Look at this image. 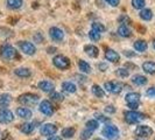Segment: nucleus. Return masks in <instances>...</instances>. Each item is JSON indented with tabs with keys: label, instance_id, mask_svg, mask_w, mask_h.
I'll return each instance as SVG.
<instances>
[{
	"label": "nucleus",
	"instance_id": "f257e3e1",
	"mask_svg": "<svg viewBox=\"0 0 155 140\" xmlns=\"http://www.w3.org/2000/svg\"><path fill=\"white\" fill-rule=\"evenodd\" d=\"M125 120L128 123V124H137L142 122L147 116H145L143 113L141 112H137V111H126L124 113Z\"/></svg>",
	"mask_w": 155,
	"mask_h": 140
},
{
	"label": "nucleus",
	"instance_id": "f03ea898",
	"mask_svg": "<svg viewBox=\"0 0 155 140\" xmlns=\"http://www.w3.org/2000/svg\"><path fill=\"white\" fill-rule=\"evenodd\" d=\"M0 55L6 58V60H16L19 58V54L15 50V48H13L9 45H4L0 48Z\"/></svg>",
	"mask_w": 155,
	"mask_h": 140
},
{
	"label": "nucleus",
	"instance_id": "7ed1b4c3",
	"mask_svg": "<svg viewBox=\"0 0 155 140\" xmlns=\"http://www.w3.org/2000/svg\"><path fill=\"white\" fill-rule=\"evenodd\" d=\"M18 101L20 102L23 105H28V106H31V105H35L38 102H39V96L38 95H34V93H23L19 97Z\"/></svg>",
	"mask_w": 155,
	"mask_h": 140
},
{
	"label": "nucleus",
	"instance_id": "20e7f679",
	"mask_svg": "<svg viewBox=\"0 0 155 140\" xmlns=\"http://www.w3.org/2000/svg\"><path fill=\"white\" fill-rule=\"evenodd\" d=\"M125 101L127 103V105L132 110H137L140 105V95L137 92H130L126 95Z\"/></svg>",
	"mask_w": 155,
	"mask_h": 140
},
{
	"label": "nucleus",
	"instance_id": "39448f33",
	"mask_svg": "<svg viewBox=\"0 0 155 140\" xmlns=\"http://www.w3.org/2000/svg\"><path fill=\"white\" fill-rule=\"evenodd\" d=\"M53 63H54V65L56 68H58V69H61V70L68 69L70 67L69 58L65 57V56H63V55H57V56H55L54 58H53Z\"/></svg>",
	"mask_w": 155,
	"mask_h": 140
},
{
	"label": "nucleus",
	"instance_id": "423d86ee",
	"mask_svg": "<svg viewBox=\"0 0 155 140\" xmlns=\"http://www.w3.org/2000/svg\"><path fill=\"white\" fill-rule=\"evenodd\" d=\"M103 135L109 140H116L119 135V130L114 125H107L103 130Z\"/></svg>",
	"mask_w": 155,
	"mask_h": 140
},
{
	"label": "nucleus",
	"instance_id": "0eeeda50",
	"mask_svg": "<svg viewBox=\"0 0 155 140\" xmlns=\"http://www.w3.org/2000/svg\"><path fill=\"white\" fill-rule=\"evenodd\" d=\"M18 46L21 49V52H23L26 55H34L36 52L35 46L31 42H28V41H19Z\"/></svg>",
	"mask_w": 155,
	"mask_h": 140
},
{
	"label": "nucleus",
	"instance_id": "6e6552de",
	"mask_svg": "<svg viewBox=\"0 0 155 140\" xmlns=\"http://www.w3.org/2000/svg\"><path fill=\"white\" fill-rule=\"evenodd\" d=\"M104 86H105L106 91L113 93V95L120 93L123 91V88H124V85H123L120 82H106Z\"/></svg>",
	"mask_w": 155,
	"mask_h": 140
},
{
	"label": "nucleus",
	"instance_id": "1a4fd4ad",
	"mask_svg": "<svg viewBox=\"0 0 155 140\" xmlns=\"http://www.w3.org/2000/svg\"><path fill=\"white\" fill-rule=\"evenodd\" d=\"M152 134H153V130L147 125H140L135 128V135L139 138H148Z\"/></svg>",
	"mask_w": 155,
	"mask_h": 140
},
{
	"label": "nucleus",
	"instance_id": "9d476101",
	"mask_svg": "<svg viewBox=\"0 0 155 140\" xmlns=\"http://www.w3.org/2000/svg\"><path fill=\"white\" fill-rule=\"evenodd\" d=\"M14 120V115L7 109L0 110V124H9Z\"/></svg>",
	"mask_w": 155,
	"mask_h": 140
},
{
	"label": "nucleus",
	"instance_id": "9b49d317",
	"mask_svg": "<svg viewBox=\"0 0 155 140\" xmlns=\"http://www.w3.org/2000/svg\"><path fill=\"white\" fill-rule=\"evenodd\" d=\"M40 111L46 115V116H53V113L55 112V109L53 106V104L49 101H43L40 103Z\"/></svg>",
	"mask_w": 155,
	"mask_h": 140
},
{
	"label": "nucleus",
	"instance_id": "f8f14e48",
	"mask_svg": "<svg viewBox=\"0 0 155 140\" xmlns=\"http://www.w3.org/2000/svg\"><path fill=\"white\" fill-rule=\"evenodd\" d=\"M40 132L42 135H53L55 133L57 132V126L55 124H50V123H48V124H45L42 125V127H41V130H40Z\"/></svg>",
	"mask_w": 155,
	"mask_h": 140
},
{
	"label": "nucleus",
	"instance_id": "ddd939ff",
	"mask_svg": "<svg viewBox=\"0 0 155 140\" xmlns=\"http://www.w3.org/2000/svg\"><path fill=\"white\" fill-rule=\"evenodd\" d=\"M49 35H50V38L54 40V41H57V42L62 41L63 38H64L63 31H61V29L57 28V27H51V28L49 29Z\"/></svg>",
	"mask_w": 155,
	"mask_h": 140
},
{
	"label": "nucleus",
	"instance_id": "4468645a",
	"mask_svg": "<svg viewBox=\"0 0 155 140\" xmlns=\"http://www.w3.org/2000/svg\"><path fill=\"white\" fill-rule=\"evenodd\" d=\"M40 90H42L43 92H50V91H54L55 89V85L53 82H50V81H41L39 82V84H38Z\"/></svg>",
	"mask_w": 155,
	"mask_h": 140
},
{
	"label": "nucleus",
	"instance_id": "2eb2a0df",
	"mask_svg": "<svg viewBox=\"0 0 155 140\" xmlns=\"http://www.w3.org/2000/svg\"><path fill=\"white\" fill-rule=\"evenodd\" d=\"M105 57H106V60H109L110 62H113V63L118 62V61H119V58H120L119 54L117 53L116 50H113V49H106Z\"/></svg>",
	"mask_w": 155,
	"mask_h": 140
},
{
	"label": "nucleus",
	"instance_id": "dca6fc26",
	"mask_svg": "<svg viewBox=\"0 0 155 140\" xmlns=\"http://www.w3.org/2000/svg\"><path fill=\"white\" fill-rule=\"evenodd\" d=\"M84 52H85L90 57H97L98 54H99V49L96 46H93V45H86V46L84 47Z\"/></svg>",
	"mask_w": 155,
	"mask_h": 140
},
{
	"label": "nucleus",
	"instance_id": "f3484780",
	"mask_svg": "<svg viewBox=\"0 0 155 140\" xmlns=\"http://www.w3.org/2000/svg\"><path fill=\"white\" fill-rule=\"evenodd\" d=\"M16 115L20 118H23V119H29L33 116L31 111L29 109H27V108H18L16 109Z\"/></svg>",
	"mask_w": 155,
	"mask_h": 140
},
{
	"label": "nucleus",
	"instance_id": "a211bd4d",
	"mask_svg": "<svg viewBox=\"0 0 155 140\" xmlns=\"http://www.w3.org/2000/svg\"><path fill=\"white\" fill-rule=\"evenodd\" d=\"M11 101H12L11 95H8V93L0 95V109L2 110L4 108H7L8 105H9V103H11Z\"/></svg>",
	"mask_w": 155,
	"mask_h": 140
},
{
	"label": "nucleus",
	"instance_id": "6ab92c4d",
	"mask_svg": "<svg viewBox=\"0 0 155 140\" xmlns=\"http://www.w3.org/2000/svg\"><path fill=\"white\" fill-rule=\"evenodd\" d=\"M14 74H15L18 77H21V78H27L31 76V70L28 69V68H18V69L14 70Z\"/></svg>",
	"mask_w": 155,
	"mask_h": 140
},
{
	"label": "nucleus",
	"instance_id": "aec40b11",
	"mask_svg": "<svg viewBox=\"0 0 155 140\" xmlns=\"http://www.w3.org/2000/svg\"><path fill=\"white\" fill-rule=\"evenodd\" d=\"M118 34L123 38H131L132 36V31L126 26V25H121L118 28Z\"/></svg>",
	"mask_w": 155,
	"mask_h": 140
},
{
	"label": "nucleus",
	"instance_id": "412c9836",
	"mask_svg": "<svg viewBox=\"0 0 155 140\" xmlns=\"http://www.w3.org/2000/svg\"><path fill=\"white\" fill-rule=\"evenodd\" d=\"M62 89H63V91L67 93H75L76 90H77L76 85H75L74 83H71V82H63Z\"/></svg>",
	"mask_w": 155,
	"mask_h": 140
},
{
	"label": "nucleus",
	"instance_id": "4be33fe9",
	"mask_svg": "<svg viewBox=\"0 0 155 140\" xmlns=\"http://www.w3.org/2000/svg\"><path fill=\"white\" fill-rule=\"evenodd\" d=\"M142 69L146 74H149V75H154L155 74V62H145L142 64Z\"/></svg>",
	"mask_w": 155,
	"mask_h": 140
},
{
	"label": "nucleus",
	"instance_id": "5701e85b",
	"mask_svg": "<svg viewBox=\"0 0 155 140\" xmlns=\"http://www.w3.org/2000/svg\"><path fill=\"white\" fill-rule=\"evenodd\" d=\"M20 130L25 134H31L35 130V124L34 123H25L23 125L20 126Z\"/></svg>",
	"mask_w": 155,
	"mask_h": 140
},
{
	"label": "nucleus",
	"instance_id": "b1692460",
	"mask_svg": "<svg viewBox=\"0 0 155 140\" xmlns=\"http://www.w3.org/2000/svg\"><path fill=\"white\" fill-rule=\"evenodd\" d=\"M132 82H133V84H135V85H138V86H141V85L147 84L148 81L145 76H142V75H137V76H133Z\"/></svg>",
	"mask_w": 155,
	"mask_h": 140
},
{
	"label": "nucleus",
	"instance_id": "393cba45",
	"mask_svg": "<svg viewBox=\"0 0 155 140\" xmlns=\"http://www.w3.org/2000/svg\"><path fill=\"white\" fill-rule=\"evenodd\" d=\"M147 42L143 41V40H138V41L134 42V48H135L137 52H145L147 49Z\"/></svg>",
	"mask_w": 155,
	"mask_h": 140
},
{
	"label": "nucleus",
	"instance_id": "a878e982",
	"mask_svg": "<svg viewBox=\"0 0 155 140\" xmlns=\"http://www.w3.org/2000/svg\"><path fill=\"white\" fill-rule=\"evenodd\" d=\"M78 67H79V70L82 71V72H85V74H89V72H91V67H90V64L84 61V60H79L78 61Z\"/></svg>",
	"mask_w": 155,
	"mask_h": 140
},
{
	"label": "nucleus",
	"instance_id": "bb28decb",
	"mask_svg": "<svg viewBox=\"0 0 155 140\" xmlns=\"http://www.w3.org/2000/svg\"><path fill=\"white\" fill-rule=\"evenodd\" d=\"M23 5L22 0H7V6L11 9H19Z\"/></svg>",
	"mask_w": 155,
	"mask_h": 140
},
{
	"label": "nucleus",
	"instance_id": "cd10ccee",
	"mask_svg": "<svg viewBox=\"0 0 155 140\" xmlns=\"http://www.w3.org/2000/svg\"><path fill=\"white\" fill-rule=\"evenodd\" d=\"M140 18H141L142 20H145V21H149V20H152V18H153V13H152L150 9L145 8V9H142V11L140 12Z\"/></svg>",
	"mask_w": 155,
	"mask_h": 140
},
{
	"label": "nucleus",
	"instance_id": "c85d7f7f",
	"mask_svg": "<svg viewBox=\"0 0 155 140\" xmlns=\"http://www.w3.org/2000/svg\"><path fill=\"white\" fill-rule=\"evenodd\" d=\"M92 92L96 97H99V98H103L105 96V92H104V89H101L98 84H93L92 85Z\"/></svg>",
	"mask_w": 155,
	"mask_h": 140
},
{
	"label": "nucleus",
	"instance_id": "c756f323",
	"mask_svg": "<svg viewBox=\"0 0 155 140\" xmlns=\"http://www.w3.org/2000/svg\"><path fill=\"white\" fill-rule=\"evenodd\" d=\"M76 132V130L74 127H67V128H63L62 131V137L64 138H72L74 134Z\"/></svg>",
	"mask_w": 155,
	"mask_h": 140
},
{
	"label": "nucleus",
	"instance_id": "7c9ffc66",
	"mask_svg": "<svg viewBox=\"0 0 155 140\" xmlns=\"http://www.w3.org/2000/svg\"><path fill=\"white\" fill-rule=\"evenodd\" d=\"M98 120H94V119H91V120H89L87 123H86V128L87 130H90V131H94V130H97L98 128Z\"/></svg>",
	"mask_w": 155,
	"mask_h": 140
},
{
	"label": "nucleus",
	"instance_id": "2f4dec72",
	"mask_svg": "<svg viewBox=\"0 0 155 140\" xmlns=\"http://www.w3.org/2000/svg\"><path fill=\"white\" fill-rule=\"evenodd\" d=\"M116 75L121 78H125L130 75V72H128V70L125 69V68H119V69L116 70Z\"/></svg>",
	"mask_w": 155,
	"mask_h": 140
},
{
	"label": "nucleus",
	"instance_id": "473e14b6",
	"mask_svg": "<svg viewBox=\"0 0 155 140\" xmlns=\"http://www.w3.org/2000/svg\"><path fill=\"white\" fill-rule=\"evenodd\" d=\"M145 0H132V6L135 9H141L145 6Z\"/></svg>",
	"mask_w": 155,
	"mask_h": 140
},
{
	"label": "nucleus",
	"instance_id": "72a5a7b5",
	"mask_svg": "<svg viewBox=\"0 0 155 140\" xmlns=\"http://www.w3.org/2000/svg\"><path fill=\"white\" fill-rule=\"evenodd\" d=\"M92 29L93 31L99 32V33H103V32L105 31V26L101 22H93L92 23Z\"/></svg>",
	"mask_w": 155,
	"mask_h": 140
},
{
	"label": "nucleus",
	"instance_id": "f704fd0d",
	"mask_svg": "<svg viewBox=\"0 0 155 140\" xmlns=\"http://www.w3.org/2000/svg\"><path fill=\"white\" fill-rule=\"evenodd\" d=\"M89 36H90V39L92 40V41H98V40L101 39V33L97 31H93L91 29L90 33H89Z\"/></svg>",
	"mask_w": 155,
	"mask_h": 140
},
{
	"label": "nucleus",
	"instance_id": "c9c22d12",
	"mask_svg": "<svg viewBox=\"0 0 155 140\" xmlns=\"http://www.w3.org/2000/svg\"><path fill=\"white\" fill-rule=\"evenodd\" d=\"M118 21L121 23V25H126V26L132 23V20H131V19H130L127 15H121L119 19H118Z\"/></svg>",
	"mask_w": 155,
	"mask_h": 140
},
{
	"label": "nucleus",
	"instance_id": "e433bc0d",
	"mask_svg": "<svg viewBox=\"0 0 155 140\" xmlns=\"http://www.w3.org/2000/svg\"><path fill=\"white\" fill-rule=\"evenodd\" d=\"M50 98H51L53 101H56V102H62L63 99H64L63 95L60 92H53L51 93V96H50Z\"/></svg>",
	"mask_w": 155,
	"mask_h": 140
},
{
	"label": "nucleus",
	"instance_id": "4c0bfd02",
	"mask_svg": "<svg viewBox=\"0 0 155 140\" xmlns=\"http://www.w3.org/2000/svg\"><path fill=\"white\" fill-rule=\"evenodd\" d=\"M91 135H92V131H90V130H87V128H86L85 131H83L82 134H81V139L87 140V139H90V137H91Z\"/></svg>",
	"mask_w": 155,
	"mask_h": 140
},
{
	"label": "nucleus",
	"instance_id": "58836bf2",
	"mask_svg": "<svg viewBox=\"0 0 155 140\" xmlns=\"http://www.w3.org/2000/svg\"><path fill=\"white\" fill-rule=\"evenodd\" d=\"M94 117H96V120H99V122H101V123H107V122H110L109 117H105L104 115L96 113V115H94Z\"/></svg>",
	"mask_w": 155,
	"mask_h": 140
},
{
	"label": "nucleus",
	"instance_id": "ea45409f",
	"mask_svg": "<svg viewBox=\"0 0 155 140\" xmlns=\"http://www.w3.org/2000/svg\"><path fill=\"white\" fill-rule=\"evenodd\" d=\"M34 41L36 42V43H42L43 41H45V38H43V35L41 34V33H36V34H34Z\"/></svg>",
	"mask_w": 155,
	"mask_h": 140
},
{
	"label": "nucleus",
	"instance_id": "a19ab883",
	"mask_svg": "<svg viewBox=\"0 0 155 140\" xmlns=\"http://www.w3.org/2000/svg\"><path fill=\"white\" fill-rule=\"evenodd\" d=\"M105 112L109 113V115H113V113L116 112V108H114L113 105H107V106L105 108Z\"/></svg>",
	"mask_w": 155,
	"mask_h": 140
},
{
	"label": "nucleus",
	"instance_id": "79ce46f5",
	"mask_svg": "<svg viewBox=\"0 0 155 140\" xmlns=\"http://www.w3.org/2000/svg\"><path fill=\"white\" fill-rule=\"evenodd\" d=\"M146 95H147L148 97H150V98H155V88H149L147 91H146Z\"/></svg>",
	"mask_w": 155,
	"mask_h": 140
},
{
	"label": "nucleus",
	"instance_id": "37998d69",
	"mask_svg": "<svg viewBox=\"0 0 155 140\" xmlns=\"http://www.w3.org/2000/svg\"><path fill=\"white\" fill-rule=\"evenodd\" d=\"M105 2H107L109 5H111V6H113V7H116V6H118L119 5V2H120V0H104Z\"/></svg>",
	"mask_w": 155,
	"mask_h": 140
},
{
	"label": "nucleus",
	"instance_id": "c03bdc74",
	"mask_svg": "<svg viewBox=\"0 0 155 140\" xmlns=\"http://www.w3.org/2000/svg\"><path fill=\"white\" fill-rule=\"evenodd\" d=\"M135 27H137L138 32H139V33H141V34H145V33H146V28H145V27H142L141 25H137Z\"/></svg>",
	"mask_w": 155,
	"mask_h": 140
},
{
	"label": "nucleus",
	"instance_id": "a18cd8bd",
	"mask_svg": "<svg viewBox=\"0 0 155 140\" xmlns=\"http://www.w3.org/2000/svg\"><path fill=\"white\" fill-rule=\"evenodd\" d=\"M98 68H99L101 71H105V70L107 69V64L106 63H99L98 64Z\"/></svg>",
	"mask_w": 155,
	"mask_h": 140
},
{
	"label": "nucleus",
	"instance_id": "49530a36",
	"mask_svg": "<svg viewBox=\"0 0 155 140\" xmlns=\"http://www.w3.org/2000/svg\"><path fill=\"white\" fill-rule=\"evenodd\" d=\"M124 55L127 57H133V56H135V53L132 50H126V52H124Z\"/></svg>",
	"mask_w": 155,
	"mask_h": 140
},
{
	"label": "nucleus",
	"instance_id": "de8ad7c7",
	"mask_svg": "<svg viewBox=\"0 0 155 140\" xmlns=\"http://www.w3.org/2000/svg\"><path fill=\"white\" fill-rule=\"evenodd\" d=\"M18 20H19V18H9V19H8V23L15 25V23L18 22Z\"/></svg>",
	"mask_w": 155,
	"mask_h": 140
},
{
	"label": "nucleus",
	"instance_id": "09e8293b",
	"mask_svg": "<svg viewBox=\"0 0 155 140\" xmlns=\"http://www.w3.org/2000/svg\"><path fill=\"white\" fill-rule=\"evenodd\" d=\"M47 50H48V53H49V54H53V53L56 52V48H55V47H49Z\"/></svg>",
	"mask_w": 155,
	"mask_h": 140
},
{
	"label": "nucleus",
	"instance_id": "8fccbe9b",
	"mask_svg": "<svg viewBox=\"0 0 155 140\" xmlns=\"http://www.w3.org/2000/svg\"><path fill=\"white\" fill-rule=\"evenodd\" d=\"M48 140H62V138H61V137H58V135H51Z\"/></svg>",
	"mask_w": 155,
	"mask_h": 140
},
{
	"label": "nucleus",
	"instance_id": "3c124183",
	"mask_svg": "<svg viewBox=\"0 0 155 140\" xmlns=\"http://www.w3.org/2000/svg\"><path fill=\"white\" fill-rule=\"evenodd\" d=\"M125 65H126V68H127V70H128V68H135V65H134V64H132V63H126V64H125Z\"/></svg>",
	"mask_w": 155,
	"mask_h": 140
},
{
	"label": "nucleus",
	"instance_id": "603ef678",
	"mask_svg": "<svg viewBox=\"0 0 155 140\" xmlns=\"http://www.w3.org/2000/svg\"><path fill=\"white\" fill-rule=\"evenodd\" d=\"M94 140H104V139H101V138H96Z\"/></svg>",
	"mask_w": 155,
	"mask_h": 140
},
{
	"label": "nucleus",
	"instance_id": "864d4df0",
	"mask_svg": "<svg viewBox=\"0 0 155 140\" xmlns=\"http://www.w3.org/2000/svg\"><path fill=\"white\" fill-rule=\"evenodd\" d=\"M153 47H154V49H155V40L153 41Z\"/></svg>",
	"mask_w": 155,
	"mask_h": 140
}]
</instances>
